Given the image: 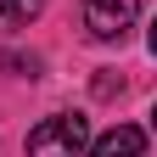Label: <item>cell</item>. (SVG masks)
Wrapping results in <instances>:
<instances>
[{"mask_svg": "<svg viewBox=\"0 0 157 157\" xmlns=\"http://www.w3.org/2000/svg\"><path fill=\"white\" fill-rule=\"evenodd\" d=\"M45 11V0H0V28H28Z\"/></svg>", "mask_w": 157, "mask_h": 157, "instance_id": "cell-4", "label": "cell"}, {"mask_svg": "<svg viewBox=\"0 0 157 157\" xmlns=\"http://www.w3.org/2000/svg\"><path fill=\"white\" fill-rule=\"evenodd\" d=\"M151 129H157V107H151Z\"/></svg>", "mask_w": 157, "mask_h": 157, "instance_id": "cell-6", "label": "cell"}, {"mask_svg": "<svg viewBox=\"0 0 157 157\" xmlns=\"http://www.w3.org/2000/svg\"><path fill=\"white\" fill-rule=\"evenodd\" d=\"M135 17H140V0H84V28L95 39H107V45L129 34Z\"/></svg>", "mask_w": 157, "mask_h": 157, "instance_id": "cell-2", "label": "cell"}, {"mask_svg": "<svg viewBox=\"0 0 157 157\" xmlns=\"http://www.w3.org/2000/svg\"><path fill=\"white\" fill-rule=\"evenodd\" d=\"M146 45H151V56H157V17H151V39H146Z\"/></svg>", "mask_w": 157, "mask_h": 157, "instance_id": "cell-5", "label": "cell"}, {"mask_svg": "<svg viewBox=\"0 0 157 157\" xmlns=\"http://www.w3.org/2000/svg\"><path fill=\"white\" fill-rule=\"evenodd\" d=\"M140 151H146V135L135 124H118V129L101 135V140H90V157H140Z\"/></svg>", "mask_w": 157, "mask_h": 157, "instance_id": "cell-3", "label": "cell"}, {"mask_svg": "<svg viewBox=\"0 0 157 157\" xmlns=\"http://www.w3.org/2000/svg\"><path fill=\"white\" fill-rule=\"evenodd\" d=\"M90 146V124L78 112H56L28 129V157H78Z\"/></svg>", "mask_w": 157, "mask_h": 157, "instance_id": "cell-1", "label": "cell"}]
</instances>
